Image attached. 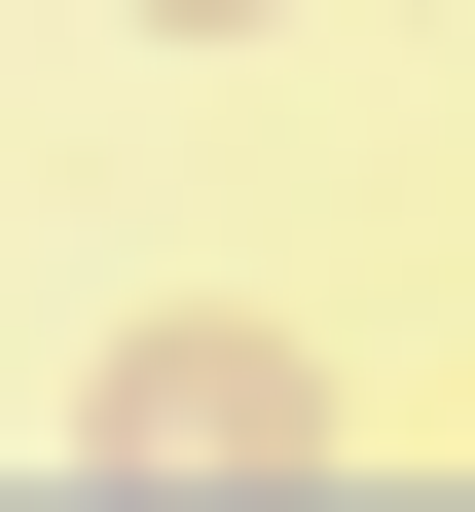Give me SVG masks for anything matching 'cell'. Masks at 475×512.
I'll use <instances>...</instances> for the list:
<instances>
[{
  "mask_svg": "<svg viewBox=\"0 0 475 512\" xmlns=\"http://www.w3.org/2000/svg\"><path fill=\"white\" fill-rule=\"evenodd\" d=\"M74 476H183V512H220V476H329V366L293 330H110V439H74Z\"/></svg>",
  "mask_w": 475,
  "mask_h": 512,
  "instance_id": "cell-1",
  "label": "cell"
},
{
  "mask_svg": "<svg viewBox=\"0 0 475 512\" xmlns=\"http://www.w3.org/2000/svg\"><path fill=\"white\" fill-rule=\"evenodd\" d=\"M147 37H256V0H147Z\"/></svg>",
  "mask_w": 475,
  "mask_h": 512,
  "instance_id": "cell-2",
  "label": "cell"
}]
</instances>
